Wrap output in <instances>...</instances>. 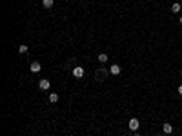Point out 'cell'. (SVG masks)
I'll list each match as a JSON object with an SVG mask.
<instances>
[{"instance_id": "obj_1", "label": "cell", "mask_w": 182, "mask_h": 136, "mask_svg": "<svg viewBox=\"0 0 182 136\" xmlns=\"http://www.w3.org/2000/svg\"><path fill=\"white\" fill-rule=\"evenodd\" d=\"M127 127H129V131H135V133H137V131H139V127H140V122H139L137 118H131L129 123H127Z\"/></svg>"}, {"instance_id": "obj_2", "label": "cell", "mask_w": 182, "mask_h": 136, "mask_svg": "<svg viewBox=\"0 0 182 136\" xmlns=\"http://www.w3.org/2000/svg\"><path fill=\"white\" fill-rule=\"evenodd\" d=\"M73 76H75V78H82V76H84V67H75V69H73Z\"/></svg>"}, {"instance_id": "obj_3", "label": "cell", "mask_w": 182, "mask_h": 136, "mask_svg": "<svg viewBox=\"0 0 182 136\" xmlns=\"http://www.w3.org/2000/svg\"><path fill=\"white\" fill-rule=\"evenodd\" d=\"M49 85H51V82H49L47 78H42L40 82H38V87H40V89H44V91L49 89Z\"/></svg>"}, {"instance_id": "obj_4", "label": "cell", "mask_w": 182, "mask_h": 136, "mask_svg": "<svg viewBox=\"0 0 182 136\" xmlns=\"http://www.w3.org/2000/svg\"><path fill=\"white\" fill-rule=\"evenodd\" d=\"M40 69H42V67H40L38 62H33V64L29 65V71H31V73H40Z\"/></svg>"}, {"instance_id": "obj_5", "label": "cell", "mask_w": 182, "mask_h": 136, "mask_svg": "<svg viewBox=\"0 0 182 136\" xmlns=\"http://www.w3.org/2000/svg\"><path fill=\"white\" fill-rule=\"evenodd\" d=\"M162 131H164L166 134H171V133H173V127H171V123H169V122H166L164 125H162Z\"/></svg>"}, {"instance_id": "obj_6", "label": "cell", "mask_w": 182, "mask_h": 136, "mask_svg": "<svg viewBox=\"0 0 182 136\" xmlns=\"http://www.w3.org/2000/svg\"><path fill=\"white\" fill-rule=\"evenodd\" d=\"M120 65H117V64H113L111 67H109V73H111V75H120Z\"/></svg>"}, {"instance_id": "obj_7", "label": "cell", "mask_w": 182, "mask_h": 136, "mask_svg": "<svg viewBox=\"0 0 182 136\" xmlns=\"http://www.w3.org/2000/svg\"><path fill=\"white\" fill-rule=\"evenodd\" d=\"M47 98H49V102H51V104H57V102H58V94H57V93H51Z\"/></svg>"}, {"instance_id": "obj_8", "label": "cell", "mask_w": 182, "mask_h": 136, "mask_svg": "<svg viewBox=\"0 0 182 136\" xmlns=\"http://www.w3.org/2000/svg\"><path fill=\"white\" fill-rule=\"evenodd\" d=\"M179 11H180V4L179 2L171 4V13H179Z\"/></svg>"}, {"instance_id": "obj_9", "label": "cell", "mask_w": 182, "mask_h": 136, "mask_svg": "<svg viewBox=\"0 0 182 136\" xmlns=\"http://www.w3.org/2000/svg\"><path fill=\"white\" fill-rule=\"evenodd\" d=\"M53 4H55L53 0H42V6H44V7H47V9H49V7H53Z\"/></svg>"}, {"instance_id": "obj_10", "label": "cell", "mask_w": 182, "mask_h": 136, "mask_svg": "<svg viewBox=\"0 0 182 136\" xmlns=\"http://www.w3.org/2000/svg\"><path fill=\"white\" fill-rule=\"evenodd\" d=\"M98 62H100V64H106V62H107V55L100 53V55H98Z\"/></svg>"}, {"instance_id": "obj_11", "label": "cell", "mask_w": 182, "mask_h": 136, "mask_svg": "<svg viewBox=\"0 0 182 136\" xmlns=\"http://www.w3.org/2000/svg\"><path fill=\"white\" fill-rule=\"evenodd\" d=\"M106 75H107L106 69H98V71H97V78H104Z\"/></svg>"}, {"instance_id": "obj_12", "label": "cell", "mask_w": 182, "mask_h": 136, "mask_svg": "<svg viewBox=\"0 0 182 136\" xmlns=\"http://www.w3.org/2000/svg\"><path fill=\"white\" fill-rule=\"evenodd\" d=\"M18 51H20L22 55H26V53H27V46H20V47H18Z\"/></svg>"}, {"instance_id": "obj_13", "label": "cell", "mask_w": 182, "mask_h": 136, "mask_svg": "<svg viewBox=\"0 0 182 136\" xmlns=\"http://www.w3.org/2000/svg\"><path fill=\"white\" fill-rule=\"evenodd\" d=\"M179 94H180V96H182V85H180V87H179Z\"/></svg>"}, {"instance_id": "obj_14", "label": "cell", "mask_w": 182, "mask_h": 136, "mask_svg": "<svg viewBox=\"0 0 182 136\" xmlns=\"http://www.w3.org/2000/svg\"><path fill=\"white\" fill-rule=\"evenodd\" d=\"M180 24H182V17H180Z\"/></svg>"}, {"instance_id": "obj_15", "label": "cell", "mask_w": 182, "mask_h": 136, "mask_svg": "<svg viewBox=\"0 0 182 136\" xmlns=\"http://www.w3.org/2000/svg\"><path fill=\"white\" fill-rule=\"evenodd\" d=\"M135 136H140V134H135Z\"/></svg>"}, {"instance_id": "obj_16", "label": "cell", "mask_w": 182, "mask_h": 136, "mask_svg": "<svg viewBox=\"0 0 182 136\" xmlns=\"http://www.w3.org/2000/svg\"><path fill=\"white\" fill-rule=\"evenodd\" d=\"M180 75H182V71H180Z\"/></svg>"}]
</instances>
